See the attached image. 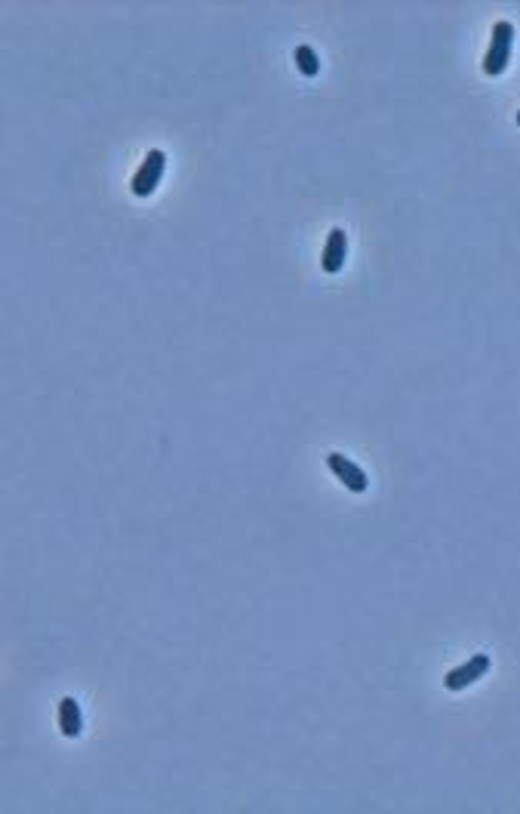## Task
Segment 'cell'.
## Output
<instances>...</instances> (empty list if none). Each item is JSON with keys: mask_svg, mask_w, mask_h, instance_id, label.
<instances>
[{"mask_svg": "<svg viewBox=\"0 0 520 814\" xmlns=\"http://www.w3.org/2000/svg\"><path fill=\"white\" fill-rule=\"evenodd\" d=\"M511 47H515V25H511L508 19L496 22L493 37H489V50L484 56V72L489 74V78H499L505 68H508Z\"/></svg>", "mask_w": 520, "mask_h": 814, "instance_id": "obj_1", "label": "cell"}, {"mask_svg": "<svg viewBox=\"0 0 520 814\" xmlns=\"http://www.w3.org/2000/svg\"><path fill=\"white\" fill-rule=\"evenodd\" d=\"M164 170H166V155L160 148H151L148 155H145L142 167L136 170L133 186H129L133 188V195L136 197H148L160 186V179H164Z\"/></svg>", "mask_w": 520, "mask_h": 814, "instance_id": "obj_2", "label": "cell"}, {"mask_svg": "<svg viewBox=\"0 0 520 814\" xmlns=\"http://www.w3.org/2000/svg\"><path fill=\"white\" fill-rule=\"evenodd\" d=\"M489 657L487 654H471V660H465L462 666L449 669L447 679H443V685H447V691H462L468 688V685H474L477 679H484V675L489 673Z\"/></svg>", "mask_w": 520, "mask_h": 814, "instance_id": "obj_3", "label": "cell"}, {"mask_svg": "<svg viewBox=\"0 0 520 814\" xmlns=\"http://www.w3.org/2000/svg\"><path fill=\"white\" fill-rule=\"evenodd\" d=\"M326 466L333 469V475L339 478V482L345 484L348 491L364 493L366 488H370V478H366V473H364L361 466H357V463H351L348 456H342V454H330V456H326Z\"/></svg>", "mask_w": 520, "mask_h": 814, "instance_id": "obj_4", "label": "cell"}, {"mask_svg": "<svg viewBox=\"0 0 520 814\" xmlns=\"http://www.w3.org/2000/svg\"><path fill=\"white\" fill-rule=\"evenodd\" d=\"M345 260H348V235L342 228H333L324 244V260H320V265H324L326 275H339Z\"/></svg>", "mask_w": 520, "mask_h": 814, "instance_id": "obj_5", "label": "cell"}, {"mask_svg": "<svg viewBox=\"0 0 520 814\" xmlns=\"http://www.w3.org/2000/svg\"><path fill=\"white\" fill-rule=\"evenodd\" d=\"M59 728H62L65 737H80L83 716H80V706L74 697H62V704H59Z\"/></svg>", "mask_w": 520, "mask_h": 814, "instance_id": "obj_6", "label": "cell"}, {"mask_svg": "<svg viewBox=\"0 0 520 814\" xmlns=\"http://www.w3.org/2000/svg\"><path fill=\"white\" fill-rule=\"evenodd\" d=\"M293 59H296V68H299L305 78H317L320 74V56L315 47H308V43H299L293 53Z\"/></svg>", "mask_w": 520, "mask_h": 814, "instance_id": "obj_7", "label": "cell"}, {"mask_svg": "<svg viewBox=\"0 0 520 814\" xmlns=\"http://www.w3.org/2000/svg\"><path fill=\"white\" fill-rule=\"evenodd\" d=\"M517 127H520V111H517Z\"/></svg>", "mask_w": 520, "mask_h": 814, "instance_id": "obj_8", "label": "cell"}]
</instances>
